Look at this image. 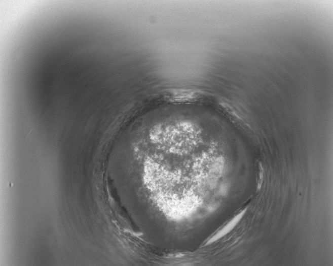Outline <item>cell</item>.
I'll use <instances>...</instances> for the list:
<instances>
[{
  "label": "cell",
  "instance_id": "1",
  "mask_svg": "<svg viewBox=\"0 0 333 266\" xmlns=\"http://www.w3.org/2000/svg\"><path fill=\"white\" fill-rule=\"evenodd\" d=\"M247 209L246 208L243 210L241 213H239L235 217H234L230 222L226 224L225 227L219 231L215 235L210 238L208 241L205 245L207 246L219 240V239L224 236L228 235L230 232L235 227L238 223L242 219L244 216Z\"/></svg>",
  "mask_w": 333,
  "mask_h": 266
}]
</instances>
